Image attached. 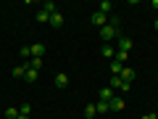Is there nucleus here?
Masks as SVG:
<instances>
[{
    "label": "nucleus",
    "instance_id": "nucleus-1",
    "mask_svg": "<svg viewBox=\"0 0 158 119\" xmlns=\"http://www.w3.org/2000/svg\"><path fill=\"white\" fill-rule=\"evenodd\" d=\"M116 27H118V24H111V21H108L106 27H100V37H103V42H111L113 37H118V34H121Z\"/></svg>",
    "mask_w": 158,
    "mask_h": 119
},
{
    "label": "nucleus",
    "instance_id": "nucleus-2",
    "mask_svg": "<svg viewBox=\"0 0 158 119\" xmlns=\"http://www.w3.org/2000/svg\"><path fill=\"white\" fill-rule=\"evenodd\" d=\"M116 51L129 53V51H132V37H127V34H118V48H116Z\"/></svg>",
    "mask_w": 158,
    "mask_h": 119
},
{
    "label": "nucleus",
    "instance_id": "nucleus-3",
    "mask_svg": "<svg viewBox=\"0 0 158 119\" xmlns=\"http://www.w3.org/2000/svg\"><path fill=\"white\" fill-rule=\"evenodd\" d=\"M90 21L95 24L98 29H100V27H106V24H108V16H106V13H100V11H95V13L90 16Z\"/></svg>",
    "mask_w": 158,
    "mask_h": 119
},
{
    "label": "nucleus",
    "instance_id": "nucleus-4",
    "mask_svg": "<svg viewBox=\"0 0 158 119\" xmlns=\"http://www.w3.org/2000/svg\"><path fill=\"white\" fill-rule=\"evenodd\" d=\"M29 53H32V58H42L45 56V45L42 42H34V45H29Z\"/></svg>",
    "mask_w": 158,
    "mask_h": 119
},
{
    "label": "nucleus",
    "instance_id": "nucleus-5",
    "mask_svg": "<svg viewBox=\"0 0 158 119\" xmlns=\"http://www.w3.org/2000/svg\"><path fill=\"white\" fill-rule=\"evenodd\" d=\"M100 53H103V56H106V58H111V61H113V56H116V48H113L111 42H103Z\"/></svg>",
    "mask_w": 158,
    "mask_h": 119
},
{
    "label": "nucleus",
    "instance_id": "nucleus-6",
    "mask_svg": "<svg viewBox=\"0 0 158 119\" xmlns=\"http://www.w3.org/2000/svg\"><path fill=\"white\" fill-rule=\"evenodd\" d=\"M108 103H111V111H121L124 108V98H118V95H113Z\"/></svg>",
    "mask_w": 158,
    "mask_h": 119
},
{
    "label": "nucleus",
    "instance_id": "nucleus-7",
    "mask_svg": "<svg viewBox=\"0 0 158 119\" xmlns=\"http://www.w3.org/2000/svg\"><path fill=\"white\" fill-rule=\"evenodd\" d=\"M121 79H127V82H132L135 79V69H129V66H121V74H118Z\"/></svg>",
    "mask_w": 158,
    "mask_h": 119
},
{
    "label": "nucleus",
    "instance_id": "nucleus-8",
    "mask_svg": "<svg viewBox=\"0 0 158 119\" xmlns=\"http://www.w3.org/2000/svg\"><path fill=\"white\" fill-rule=\"evenodd\" d=\"M66 85H69V74L58 72V74H56V87H66Z\"/></svg>",
    "mask_w": 158,
    "mask_h": 119
},
{
    "label": "nucleus",
    "instance_id": "nucleus-9",
    "mask_svg": "<svg viewBox=\"0 0 158 119\" xmlns=\"http://www.w3.org/2000/svg\"><path fill=\"white\" fill-rule=\"evenodd\" d=\"M40 11H45V13H58V8H56V3H53V0H48V3H42V8H40Z\"/></svg>",
    "mask_w": 158,
    "mask_h": 119
},
{
    "label": "nucleus",
    "instance_id": "nucleus-10",
    "mask_svg": "<svg viewBox=\"0 0 158 119\" xmlns=\"http://www.w3.org/2000/svg\"><path fill=\"white\" fill-rule=\"evenodd\" d=\"M95 114H98L95 103H87V106H85V114H82V117H85V119H92V117H95Z\"/></svg>",
    "mask_w": 158,
    "mask_h": 119
},
{
    "label": "nucleus",
    "instance_id": "nucleus-11",
    "mask_svg": "<svg viewBox=\"0 0 158 119\" xmlns=\"http://www.w3.org/2000/svg\"><path fill=\"white\" fill-rule=\"evenodd\" d=\"M95 108H98V114H108V111H111V103H108V101H98Z\"/></svg>",
    "mask_w": 158,
    "mask_h": 119
},
{
    "label": "nucleus",
    "instance_id": "nucleus-12",
    "mask_svg": "<svg viewBox=\"0 0 158 119\" xmlns=\"http://www.w3.org/2000/svg\"><path fill=\"white\" fill-rule=\"evenodd\" d=\"M37 69H27V77H24V79H27V82H29V85H34V82H37Z\"/></svg>",
    "mask_w": 158,
    "mask_h": 119
},
{
    "label": "nucleus",
    "instance_id": "nucleus-13",
    "mask_svg": "<svg viewBox=\"0 0 158 119\" xmlns=\"http://www.w3.org/2000/svg\"><path fill=\"white\" fill-rule=\"evenodd\" d=\"M27 69H29L27 64H21V66H13L11 74H13V77H27Z\"/></svg>",
    "mask_w": 158,
    "mask_h": 119
},
{
    "label": "nucleus",
    "instance_id": "nucleus-14",
    "mask_svg": "<svg viewBox=\"0 0 158 119\" xmlns=\"http://www.w3.org/2000/svg\"><path fill=\"white\" fill-rule=\"evenodd\" d=\"M113 95H116V90H111V87H103L100 90V101H111Z\"/></svg>",
    "mask_w": 158,
    "mask_h": 119
},
{
    "label": "nucleus",
    "instance_id": "nucleus-15",
    "mask_svg": "<svg viewBox=\"0 0 158 119\" xmlns=\"http://www.w3.org/2000/svg\"><path fill=\"white\" fill-rule=\"evenodd\" d=\"M50 27H63V16H61V13H53V16H50Z\"/></svg>",
    "mask_w": 158,
    "mask_h": 119
},
{
    "label": "nucleus",
    "instance_id": "nucleus-16",
    "mask_svg": "<svg viewBox=\"0 0 158 119\" xmlns=\"http://www.w3.org/2000/svg\"><path fill=\"white\" fill-rule=\"evenodd\" d=\"M121 82H124V79L113 74V77H111V85H108V87H111V90H121Z\"/></svg>",
    "mask_w": 158,
    "mask_h": 119
},
{
    "label": "nucleus",
    "instance_id": "nucleus-17",
    "mask_svg": "<svg viewBox=\"0 0 158 119\" xmlns=\"http://www.w3.org/2000/svg\"><path fill=\"white\" fill-rule=\"evenodd\" d=\"M111 8H113V3H111V0H103L98 11H100V13H106V16H108V13H111Z\"/></svg>",
    "mask_w": 158,
    "mask_h": 119
},
{
    "label": "nucleus",
    "instance_id": "nucleus-18",
    "mask_svg": "<svg viewBox=\"0 0 158 119\" xmlns=\"http://www.w3.org/2000/svg\"><path fill=\"white\" fill-rule=\"evenodd\" d=\"M16 117H19V108H13V106H8L6 114H3V119H16Z\"/></svg>",
    "mask_w": 158,
    "mask_h": 119
},
{
    "label": "nucleus",
    "instance_id": "nucleus-19",
    "mask_svg": "<svg viewBox=\"0 0 158 119\" xmlns=\"http://www.w3.org/2000/svg\"><path fill=\"white\" fill-rule=\"evenodd\" d=\"M27 66H29V69H37V72H40V69H42V58H29Z\"/></svg>",
    "mask_w": 158,
    "mask_h": 119
},
{
    "label": "nucleus",
    "instance_id": "nucleus-20",
    "mask_svg": "<svg viewBox=\"0 0 158 119\" xmlns=\"http://www.w3.org/2000/svg\"><path fill=\"white\" fill-rule=\"evenodd\" d=\"M19 114H24V117H29V114H32V103H21V108H19Z\"/></svg>",
    "mask_w": 158,
    "mask_h": 119
},
{
    "label": "nucleus",
    "instance_id": "nucleus-21",
    "mask_svg": "<svg viewBox=\"0 0 158 119\" xmlns=\"http://www.w3.org/2000/svg\"><path fill=\"white\" fill-rule=\"evenodd\" d=\"M37 21H42V24H45V21H50V13H45V11H37Z\"/></svg>",
    "mask_w": 158,
    "mask_h": 119
},
{
    "label": "nucleus",
    "instance_id": "nucleus-22",
    "mask_svg": "<svg viewBox=\"0 0 158 119\" xmlns=\"http://www.w3.org/2000/svg\"><path fill=\"white\" fill-rule=\"evenodd\" d=\"M113 61H118V64H121V66H124V61H127V53L116 51V56H113Z\"/></svg>",
    "mask_w": 158,
    "mask_h": 119
},
{
    "label": "nucleus",
    "instance_id": "nucleus-23",
    "mask_svg": "<svg viewBox=\"0 0 158 119\" xmlns=\"http://www.w3.org/2000/svg\"><path fill=\"white\" fill-rule=\"evenodd\" d=\"M111 72L118 77V74H121V64H118V61H111Z\"/></svg>",
    "mask_w": 158,
    "mask_h": 119
},
{
    "label": "nucleus",
    "instance_id": "nucleus-24",
    "mask_svg": "<svg viewBox=\"0 0 158 119\" xmlns=\"http://www.w3.org/2000/svg\"><path fill=\"white\" fill-rule=\"evenodd\" d=\"M127 90H132V82H127V79H124V82H121V93H127Z\"/></svg>",
    "mask_w": 158,
    "mask_h": 119
},
{
    "label": "nucleus",
    "instance_id": "nucleus-25",
    "mask_svg": "<svg viewBox=\"0 0 158 119\" xmlns=\"http://www.w3.org/2000/svg\"><path fill=\"white\" fill-rule=\"evenodd\" d=\"M19 53H21L24 58H29V56H32V53H29V45H24V48H21V51H19Z\"/></svg>",
    "mask_w": 158,
    "mask_h": 119
},
{
    "label": "nucleus",
    "instance_id": "nucleus-26",
    "mask_svg": "<svg viewBox=\"0 0 158 119\" xmlns=\"http://www.w3.org/2000/svg\"><path fill=\"white\" fill-rule=\"evenodd\" d=\"M142 119H158V114H142Z\"/></svg>",
    "mask_w": 158,
    "mask_h": 119
},
{
    "label": "nucleus",
    "instance_id": "nucleus-27",
    "mask_svg": "<svg viewBox=\"0 0 158 119\" xmlns=\"http://www.w3.org/2000/svg\"><path fill=\"white\" fill-rule=\"evenodd\" d=\"M16 119H29V117H24V114H19V117H16Z\"/></svg>",
    "mask_w": 158,
    "mask_h": 119
},
{
    "label": "nucleus",
    "instance_id": "nucleus-28",
    "mask_svg": "<svg viewBox=\"0 0 158 119\" xmlns=\"http://www.w3.org/2000/svg\"><path fill=\"white\" fill-rule=\"evenodd\" d=\"M153 27H156V29H158V19H156V21H153Z\"/></svg>",
    "mask_w": 158,
    "mask_h": 119
}]
</instances>
